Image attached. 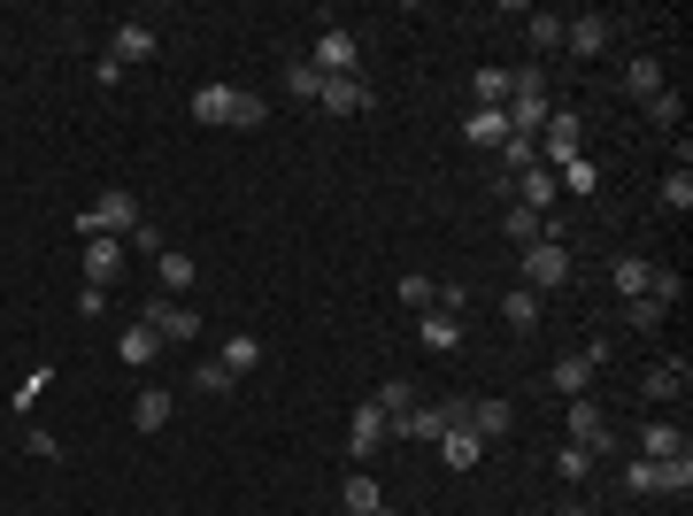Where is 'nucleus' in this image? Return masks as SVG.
I'll list each match as a JSON object with an SVG mask.
<instances>
[{"label": "nucleus", "mask_w": 693, "mask_h": 516, "mask_svg": "<svg viewBox=\"0 0 693 516\" xmlns=\"http://www.w3.org/2000/svg\"><path fill=\"white\" fill-rule=\"evenodd\" d=\"M185 116L208 124V132H255V124L270 116V101H262V93H239V85H193Z\"/></svg>", "instance_id": "nucleus-1"}, {"label": "nucleus", "mask_w": 693, "mask_h": 516, "mask_svg": "<svg viewBox=\"0 0 693 516\" xmlns=\"http://www.w3.org/2000/svg\"><path fill=\"white\" fill-rule=\"evenodd\" d=\"M578 155H586V116L578 109H547V124H539V171H562Z\"/></svg>", "instance_id": "nucleus-2"}, {"label": "nucleus", "mask_w": 693, "mask_h": 516, "mask_svg": "<svg viewBox=\"0 0 693 516\" xmlns=\"http://www.w3.org/2000/svg\"><path fill=\"white\" fill-rule=\"evenodd\" d=\"M139 231V200L132 193H101L93 208H77V239H132Z\"/></svg>", "instance_id": "nucleus-3"}, {"label": "nucleus", "mask_w": 693, "mask_h": 516, "mask_svg": "<svg viewBox=\"0 0 693 516\" xmlns=\"http://www.w3.org/2000/svg\"><path fill=\"white\" fill-rule=\"evenodd\" d=\"M517 270H524V293H539V301H547V293H562V286H570V247H562V239H531Z\"/></svg>", "instance_id": "nucleus-4"}, {"label": "nucleus", "mask_w": 693, "mask_h": 516, "mask_svg": "<svg viewBox=\"0 0 693 516\" xmlns=\"http://www.w3.org/2000/svg\"><path fill=\"white\" fill-rule=\"evenodd\" d=\"M309 70H324V78H362V39H354L346 23H324L317 47H309Z\"/></svg>", "instance_id": "nucleus-5"}, {"label": "nucleus", "mask_w": 693, "mask_h": 516, "mask_svg": "<svg viewBox=\"0 0 693 516\" xmlns=\"http://www.w3.org/2000/svg\"><path fill=\"white\" fill-rule=\"evenodd\" d=\"M139 324H147V332H155L163 347H185V340H200V332H208L193 301H163V293H155V301L139 309Z\"/></svg>", "instance_id": "nucleus-6"}, {"label": "nucleus", "mask_w": 693, "mask_h": 516, "mask_svg": "<svg viewBox=\"0 0 693 516\" xmlns=\"http://www.w3.org/2000/svg\"><path fill=\"white\" fill-rule=\"evenodd\" d=\"M570 440H578L586 455H617V424H609V409H601L593 393L570 401Z\"/></svg>", "instance_id": "nucleus-7"}, {"label": "nucleus", "mask_w": 693, "mask_h": 516, "mask_svg": "<svg viewBox=\"0 0 693 516\" xmlns=\"http://www.w3.org/2000/svg\"><path fill=\"white\" fill-rule=\"evenodd\" d=\"M463 432H478V440L494 447V440H509V432H517V409H509L501 393H478V401H463Z\"/></svg>", "instance_id": "nucleus-8"}, {"label": "nucleus", "mask_w": 693, "mask_h": 516, "mask_svg": "<svg viewBox=\"0 0 693 516\" xmlns=\"http://www.w3.org/2000/svg\"><path fill=\"white\" fill-rule=\"evenodd\" d=\"M562 47L578 54V62H593V54H609V16H562Z\"/></svg>", "instance_id": "nucleus-9"}, {"label": "nucleus", "mask_w": 693, "mask_h": 516, "mask_svg": "<svg viewBox=\"0 0 693 516\" xmlns=\"http://www.w3.org/2000/svg\"><path fill=\"white\" fill-rule=\"evenodd\" d=\"M163 54V31L155 23H116V39H108V62L124 70V62H155Z\"/></svg>", "instance_id": "nucleus-10"}, {"label": "nucleus", "mask_w": 693, "mask_h": 516, "mask_svg": "<svg viewBox=\"0 0 693 516\" xmlns=\"http://www.w3.org/2000/svg\"><path fill=\"white\" fill-rule=\"evenodd\" d=\"M385 440H393V416H385L377 401H362V409H354V424H346V455H377Z\"/></svg>", "instance_id": "nucleus-11"}, {"label": "nucleus", "mask_w": 693, "mask_h": 516, "mask_svg": "<svg viewBox=\"0 0 693 516\" xmlns=\"http://www.w3.org/2000/svg\"><path fill=\"white\" fill-rule=\"evenodd\" d=\"M124 278V239H85V286H116Z\"/></svg>", "instance_id": "nucleus-12"}, {"label": "nucleus", "mask_w": 693, "mask_h": 516, "mask_svg": "<svg viewBox=\"0 0 693 516\" xmlns=\"http://www.w3.org/2000/svg\"><path fill=\"white\" fill-rule=\"evenodd\" d=\"M509 200H517V208H531V216H555V200H562V193H555V171L509 177Z\"/></svg>", "instance_id": "nucleus-13"}, {"label": "nucleus", "mask_w": 693, "mask_h": 516, "mask_svg": "<svg viewBox=\"0 0 693 516\" xmlns=\"http://www.w3.org/2000/svg\"><path fill=\"white\" fill-rule=\"evenodd\" d=\"M617 93L648 109V101L663 93V62H655V54H632V62H624V85H617Z\"/></svg>", "instance_id": "nucleus-14"}, {"label": "nucleus", "mask_w": 693, "mask_h": 516, "mask_svg": "<svg viewBox=\"0 0 693 516\" xmlns=\"http://www.w3.org/2000/svg\"><path fill=\"white\" fill-rule=\"evenodd\" d=\"M317 101H324L332 116H362V109H370V85H362V78H324Z\"/></svg>", "instance_id": "nucleus-15"}, {"label": "nucleus", "mask_w": 693, "mask_h": 516, "mask_svg": "<svg viewBox=\"0 0 693 516\" xmlns=\"http://www.w3.org/2000/svg\"><path fill=\"white\" fill-rule=\"evenodd\" d=\"M416 340L432 347V354H455V347H463V317H447V309H424V317H416Z\"/></svg>", "instance_id": "nucleus-16"}, {"label": "nucleus", "mask_w": 693, "mask_h": 516, "mask_svg": "<svg viewBox=\"0 0 693 516\" xmlns=\"http://www.w3.org/2000/svg\"><path fill=\"white\" fill-rule=\"evenodd\" d=\"M470 93H478V109H509V101H517V70H501V62H486V70L470 78Z\"/></svg>", "instance_id": "nucleus-17"}, {"label": "nucleus", "mask_w": 693, "mask_h": 516, "mask_svg": "<svg viewBox=\"0 0 693 516\" xmlns=\"http://www.w3.org/2000/svg\"><path fill=\"white\" fill-rule=\"evenodd\" d=\"M640 455L648 463H671V455H686V432L671 416H655V424H640Z\"/></svg>", "instance_id": "nucleus-18"}, {"label": "nucleus", "mask_w": 693, "mask_h": 516, "mask_svg": "<svg viewBox=\"0 0 693 516\" xmlns=\"http://www.w3.org/2000/svg\"><path fill=\"white\" fill-rule=\"evenodd\" d=\"M439 463H447V471H478V463H486V440L455 424V432H439Z\"/></svg>", "instance_id": "nucleus-19"}, {"label": "nucleus", "mask_w": 693, "mask_h": 516, "mask_svg": "<svg viewBox=\"0 0 693 516\" xmlns=\"http://www.w3.org/2000/svg\"><path fill=\"white\" fill-rule=\"evenodd\" d=\"M193 278H200V270H193V255H155V286H163V301H185V293H193Z\"/></svg>", "instance_id": "nucleus-20"}, {"label": "nucleus", "mask_w": 693, "mask_h": 516, "mask_svg": "<svg viewBox=\"0 0 693 516\" xmlns=\"http://www.w3.org/2000/svg\"><path fill=\"white\" fill-rule=\"evenodd\" d=\"M501 231H509L517 247H531V239H562V216H531V208H509V216H501Z\"/></svg>", "instance_id": "nucleus-21"}, {"label": "nucleus", "mask_w": 693, "mask_h": 516, "mask_svg": "<svg viewBox=\"0 0 693 516\" xmlns=\"http://www.w3.org/2000/svg\"><path fill=\"white\" fill-rule=\"evenodd\" d=\"M539 317H547V301H539V293H524V286H509V293H501V324H509V332H539Z\"/></svg>", "instance_id": "nucleus-22"}, {"label": "nucleus", "mask_w": 693, "mask_h": 516, "mask_svg": "<svg viewBox=\"0 0 693 516\" xmlns=\"http://www.w3.org/2000/svg\"><path fill=\"white\" fill-rule=\"evenodd\" d=\"M340 509H346V516H370V509H385V486H377L370 471H346V486H340Z\"/></svg>", "instance_id": "nucleus-23"}, {"label": "nucleus", "mask_w": 693, "mask_h": 516, "mask_svg": "<svg viewBox=\"0 0 693 516\" xmlns=\"http://www.w3.org/2000/svg\"><path fill=\"white\" fill-rule=\"evenodd\" d=\"M170 385H139V401H132V424H139V432H163V424H170Z\"/></svg>", "instance_id": "nucleus-24"}, {"label": "nucleus", "mask_w": 693, "mask_h": 516, "mask_svg": "<svg viewBox=\"0 0 693 516\" xmlns=\"http://www.w3.org/2000/svg\"><path fill=\"white\" fill-rule=\"evenodd\" d=\"M116 354H124V370H147V362L163 354V340H155L147 324H124V332H116Z\"/></svg>", "instance_id": "nucleus-25"}, {"label": "nucleus", "mask_w": 693, "mask_h": 516, "mask_svg": "<svg viewBox=\"0 0 693 516\" xmlns=\"http://www.w3.org/2000/svg\"><path fill=\"white\" fill-rule=\"evenodd\" d=\"M524 39H531V54H555L562 47V16L555 8H524Z\"/></svg>", "instance_id": "nucleus-26"}, {"label": "nucleus", "mask_w": 693, "mask_h": 516, "mask_svg": "<svg viewBox=\"0 0 693 516\" xmlns=\"http://www.w3.org/2000/svg\"><path fill=\"white\" fill-rule=\"evenodd\" d=\"M547 385H555V393H570V401H578V393H586V385H593V362H586V354H555V370H547Z\"/></svg>", "instance_id": "nucleus-27"}, {"label": "nucleus", "mask_w": 693, "mask_h": 516, "mask_svg": "<svg viewBox=\"0 0 693 516\" xmlns=\"http://www.w3.org/2000/svg\"><path fill=\"white\" fill-rule=\"evenodd\" d=\"M686 362H655V370H648V378H640V393H648V401H679V393H686Z\"/></svg>", "instance_id": "nucleus-28"}, {"label": "nucleus", "mask_w": 693, "mask_h": 516, "mask_svg": "<svg viewBox=\"0 0 693 516\" xmlns=\"http://www.w3.org/2000/svg\"><path fill=\"white\" fill-rule=\"evenodd\" d=\"M216 362H224L231 378H247V370H262V340H255V332H231V340H224V354H216Z\"/></svg>", "instance_id": "nucleus-29"}, {"label": "nucleus", "mask_w": 693, "mask_h": 516, "mask_svg": "<svg viewBox=\"0 0 693 516\" xmlns=\"http://www.w3.org/2000/svg\"><path fill=\"white\" fill-rule=\"evenodd\" d=\"M463 140H470V147H501V140H509V116H501V109H470Z\"/></svg>", "instance_id": "nucleus-30"}, {"label": "nucleus", "mask_w": 693, "mask_h": 516, "mask_svg": "<svg viewBox=\"0 0 693 516\" xmlns=\"http://www.w3.org/2000/svg\"><path fill=\"white\" fill-rule=\"evenodd\" d=\"M185 385H193V393H208V401H231V393H239V378H231L224 362H193V378H185Z\"/></svg>", "instance_id": "nucleus-31"}, {"label": "nucleus", "mask_w": 693, "mask_h": 516, "mask_svg": "<svg viewBox=\"0 0 693 516\" xmlns=\"http://www.w3.org/2000/svg\"><path fill=\"white\" fill-rule=\"evenodd\" d=\"M648 278H655V262H648V255H624V262H617V293H624V301H640V293H648Z\"/></svg>", "instance_id": "nucleus-32"}, {"label": "nucleus", "mask_w": 693, "mask_h": 516, "mask_svg": "<svg viewBox=\"0 0 693 516\" xmlns=\"http://www.w3.org/2000/svg\"><path fill=\"white\" fill-rule=\"evenodd\" d=\"M370 401H377V409H385V416H408V409H416V401H424V393H416V385H408V378H385V385H377V393H370Z\"/></svg>", "instance_id": "nucleus-33"}, {"label": "nucleus", "mask_w": 693, "mask_h": 516, "mask_svg": "<svg viewBox=\"0 0 693 516\" xmlns=\"http://www.w3.org/2000/svg\"><path fill=\"white\" fill-rule=\"evenodd\" d=\"M624 494H632V502H648V494H663V471H655L648 455H632V463H624Z\"/></svg>", "instance_id": "nucleus-34"}, {"label": "nucleus", "mask_w": 693, "mask_h": 516, "mask_svg": "<svg viewBox=\"0 0 693 516\" xmlns=\"http://www.w3.org/2000/svg\"><path fill=\"white\" fill-rule=\"evenodd\" d=\"M648 301H655V309H679V301H686V278H679V270H655V278H648Z\"/></svg>", "instance_id": "nucleus-35"}, {"label": "nucleus", "mask_w": 693, "mask_h": 516, "mask_svg": "<svg viewBox=\"0 0 693 516\" xmlns=\"http://www.w3.org/2000/svg\"><path fill=\"white\" fill-rule=\"evenodd\" d=\"M655 471H663V494H679V502L693 494V455H671V463H655Z\"/></svg>", "instance_id": "nucleus-36"}, {"label": "nucleus", "mask_w": 693, "mask_h": 516, "mask_svg": "<svg viewBox=\"0 0 693 516\" xmlns=\"http://www.w3.org/2000/svg\"><path fill=\"white\" fill-rule=\"evenodd\" d=\"M401 301H408V309H416V317H424V309H432V301H439V286H432V278H424V270H408V278H401Z\"/></svg>", "instance_id": "nucleus-37"}, {"label": "nucleus", "mask_w": 693, "mask_h": 516, "mask_svg": "<svg viewBox=\"0 0 693 516\" xmlns=\"http://www.w3.org/2000/svg\"><path fill=\"white\" fill-rule=\"evenodd\" d=\"M46 385H54V370H46V362H39V370H31V378H23V385H15V393H8V401H15V409H23V416H31V409H39V393H46Z\"/></svg>", "instance_id": "nucleus-38"}, {"label": "nucleus", "mask_w": 693, "mask_h": 516, "mask_svg": "<svg viewBox=\"0 0 693 516\" xmlns=\"http://www.w3.org/2000/svg\"><path fill=\"white\" fill-rule=\"evenodd\" d=\"M555 471H562V478H570V486H578V478H586V471H593V455H586V447H578V440H562V447H555Z\"/></svg>", "instance_id": "nucleus-39"}, {"label": "nucleus", "mask_w": 693, "mask_h": 516, "mask_svg": "<svg viewBox=\"0 0 693 516\" xmlns=\"http://www.w3.org/2000/svg\"><path fill=\"white\" fill-rule=\"evenodd\" d=\"M663 208H671V216H686V208H693V171H671V177H663Z\"/></svg>", "instance_id": "nucleus-40"}, {"label": "nucleus", "mask_w": 693, "mask_h": 516, "mask_svg": "<svg viewBox=\"0 0 693 516\" xmlns=\"http://www.w3.org/2000/svg\"><path fill=\"white\" fill-rule=\"evenodd\" d=\"M317 85H324V70H309V62L286 70V93H293V101H317Z\"/></svg>", "instance_id": "nucleus-41"}, {"label": "nucleus", "mask_w": 693, "mask_h": 516, "mask_svg": "<svg viewBox=\"0 0 693 516\" xmlns=\"http://www.w3.org/2000/svg\"><path fill=\"white\" fill-rule=\"evenodd\" d=\"M648 116H655V124H663V132H679V116H686V101H679V93H671V85H663V93H655V101H648Z\"/></svg>", "instance_id": "nucleus-42"}, {"label": "nucleus", "mask_w": 693, "mask_h": 516, "mask_svg": "<svg viewBox=\"0 0 693 516\" xmlns=\"http://www.w3.org/2000/svg\"><path fill=\"white\" fill-rule=\"evenodd\" d=\"M663 317H671V309H655V301H648V293H640V301H624V324H632V332H655V324H663Z\"/></svg>", "instance_id": "nucleus-43"}, {"label": "nucleus", "mask_w": 693, "mask_h": 516, "mask_svg": "<svg viewBox=\"0 0 693 516\" xmlns=\"http://www.w3.org/2000/svg\"><path fill=\"white\" fill-rule=\"evenodd\" d=\"M23 455H39V463H62V440H54L46 424H31V432H23Z\"/></svg>", "instance_id": "nucleus-44"}, {"label": "nucleus", "mask_w": 693, "mask_h": 516, "mask_svg": "<svg viewBox=\"0 0 693 516\" xmlns=\"http://www.w3.org/2000/svg\"><path fill=\"white\" fill-rule=\"evenodd\" d=\"M132 247H139L147 262H155V255H170V239H163V224H147V216H139V231H132Z\"/></svg>", "instance_id": "nucleus-45"}, {"label": "nucleus", "mask_w": 693, "mask_h": 516, "mask_svg": "<svg viewBox=\"0 0 693 516\" xmlns=\"http://www.w3.org/2000/svg\"><path fill=\"white\" fill-rule=\"evenodd\" d=\"M77 317H85V324H101V317H108V293H101V286H85V293H77Z\"/></svg>", "instance_id": "nucleus-46"}, {"label": "nucleus", "mask_w": 693, "mask_h": 516, "mask_svg": "<svg viewBox=\"0 0 693 516\" xmlns=\"http://www.w3.org/2000/svg\"><path fill=\"white\" fill-rule=\"evenodd\" d=\"M555 516H593V509L586 502H555Z\"/></svg>", "instance_id": "nucleus-47"}, {"label": "nucleus", "mask_w": 693, "mask_h": 516, "mask_svg": "<svg viewBox=\"0 0 693 516\" xmlns=\"http://www.w3.org/2000/svg\"><path fill=\"white\" fill-rule=\"evenodd\" d=\"M370 516H385V509H370Z\"/></svg>", "instance_id": "nucleus-48"}]
</instances>
